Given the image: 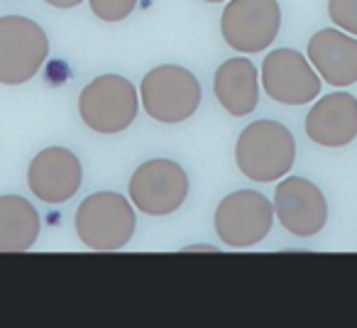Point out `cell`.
<instances>
[{
    "instance_id": "cell-1",
    "label": "cell",
    "mask_w": 357,
    "mask_h": 328,
    "mask_svg": "<svg viewBox=\"0 0 357 328\" xmlns=\"http://www.w3.org/2000/svg\"><path fill=\"white\" fill-rule=\"evenodd\" d=\"M296 159V142L289 128L277 120H257L240 133L235 162L248 179L269 184L289 174Z\"/></svg>"
},
{
    "instance_id": "cell-2",
    "label": "cell",
    "mask_w": 357,
    "mask_h": 328,
    "mask_svg": "<svg viewBox=\"0 0 357 328\" xmlns=\"http://www.w3.org/2000/svg\"><path fill=\"white\" fill-rule=\"evenodd\" d=\"M74 225L79 240L89 250L115 253L125 248L135 235V204L115 191H98L81 201Z\"/></svg>"
},
{
    "instance_id": "cell-3",
    "label": "cell",
    "mask_w": 357,
    "mask_h": 328,
    "mask_svg": "<svg viewBox=\"0 0 357 328\" xmlns=\"http://www.w3.org/2000/svg\"><path fill=\"white\" fill-rule=\"evenodd\" d=\"M139 98L149 118L176 125L189 120L201 105V84L186 66H154L139 84Z\"/></svg>"
},
{
    "instance_id": "cell-4",
    "label": "cell",
    "mask_w": 357,
    "mask_h": 328,
    "mask_svg": "<svg viewBox=\"0 0 357 328\" xmlns=\"http://www.w3.org/2000/svg\"><path fill=\"white\" fill-rule=\"evenodd\" d=\"M139 98L125 76L103 74L84 86L79 96L81 120L100 135H115L135 123Z\"/></svg>"
},
{
    "instance_id": "cell-5",
    "label": "cell",
    "mask_w": 357,
    "mask_h": 328,
    "mask_svg": "<svg viewBox=\"0 0 357 328\" xmlns=\"http://www.w3.org/2000/svg\"><path fill=\"white\" fill-rule=\"evenodd\" d=\"M50 54L47 32L22 15L0 17V84H27Z\"/></svg>"
},
{
    "instance_id": "cell-6",
    "label": "cell",
    "mask_w": 357,
    "mask_h": 328,
    "mask_svg": "<svg viewBox=\"0 0 357 328\" xmlns=\"http://www.w3.org/2000/svg\"><path fill=\"white\" fill-rule=\"evenodd\" d=\"M215 233L228 248H252L262 243L274 223V204L259 191L240 189L215 209Z\"/></svg>"
},
{
    "instance_id": "cell-7",
    "label": "cell",
    "mask_w": 357,
    "mask_h": 328,
    "mask_svg": "<svg viewBox=\"0 0 357 328\" xmlns=\"http://www.w3.org/2000/svg\"><path fill=\"white\" fill-rule=\"evenodd\" d=\"M189 196V174L174 159H149L130 177V201L147 216H169Z\"/></svg>"
},
{
    "instance_id": "cell-8",
    "label": "cell",
    "mask_w": 357,
    "mask_h": 328,
    "mask_svg": "<svg viewBox=\"0 0 357 328\" xmlns=\"http://www.w3.org/2000/svg\"><path fill=\"white\" fill-rule=\"evenodd\" d=\"M282 10L277 0H230L220 15L223 40L233 50L255 54L277 40Z\"/></svg>"
},
{
    "instance_id": "cell-9",
    "label": "cell",
    "mask_w": 357,
    "mask_h": 328,
    "mask_svg": "<svg viewBox=\"0 0 357 328\" xmlns=\"http://www.w3.org/2000/svg\"><path fill=\"white\" fill-rule=\"evenodd\" d=\"M262 86L277 103L303 105L321 94V76L301 52L274 50L262 61Z\"/></svg>"
},
{
    "instance_id": "cell-10",
    "label": "cell",
    "mask_w": 357,
    "mask_h": 328,
    "mask_svg": "<svg viewBox=\"0 0 357 328\" xmlns=\"http://www.w3.org/2000/svg\"><path fill=\"white\" fill-rule=\"evenodd\" d=\"M274 216L296 238L321 233L328 221V204L323 191L303 177L279 181L274 191Z\"/></svg>"
},
{
    "instance_id": "cell-11",
    "label": "cell",
    "mask_w": 357,
    "mask_h": 328,
    "mask_svg": "<svg viewBox=\"0 0 357 328\" xmlns=\"http://www.w3.org/2000/svg\"><path fill=\"white\" fill-rule=\"evenodd\" d=\"M84 170L71 149L47 147L37 152L27 170V184L37 201L45 204H64L81 189Z\"/></svg>"
},
{
    "instance_id": "cell-12",
    "label": "cell",
    "mask_w": 357,
    "mask_h": 328,
    "mask_svg": "<svg viewBox=\"0 0 357 328\" xmlns=\"http://www.w3.org/2000/svg\"><path fill=\"white\" fill-rule=\"evenodd\" d=\"M306 135L323 147H345L357 137V100L350 94H328L306 115Z\"/></svg>"
},
{
    "instance_id": "cell-13",
    "label": "cell",
    "mask_w": 357,
    "mask_h": 328,
    "mask_svg": "<svg viewBox=\"0 0 357 328\" xmlns=\"http://www.w3.org/2000/svg\"><path fill=\"white\" fill-rule=\"evenodd\" d=\"M308 61L326 84L337 89L357 84V40L342 30L328 27L316 32L308 42Z\"/></svg>"
},
{
    "instance_id": "cell-14",
    "label": "cell",
    "mask_w": 357,
    "mask_h": 328,
    "mask_svg": "<svg viewBox=\"0 0 357 328\" xmlns=\"http://www.w3.org/2000/svg\"><path fill=\"white\" fill-rule=\"evenodd\" d=\"M213 91L218 103L235 118L250 115L259 103L257 69L248 59H228L218 66L213 79Z\"/></svg>"
},
{
    "instance_id": "cell-15",
    "label": "cell",
    "mask_w": 357,
    "mask_h": 328,
    "mask_svg": "<svg viewBox=\"0 0 357 328\" xmlns=\"http://www.w3.org/2000/svg\"><path fill=\"white\" fill-rule=\"evenodd\" d=\"M40 214L22 196H0V253H25L40 238Z\"/></svg>"
},
{
    "instance_id": "cell-16",
    "label": "cell",
    "mask_w": 357,
    "mask_h": 328,
    "mask_svg": "<svg viewBox=\"0 0 357 328\" xmlns=\"http://www.w3.org/2000/svg\"><path fill=\"white\" fill-rule=\"evenodd\" d=\"M139 0H91V10L103 22H123L132 15Z\"/></svg>"
},
{
    "instance_id": "cell-17",
    "label": "cell",
    "mask_w": 357,
    "mask_h": 328,
    "mask_svg": "<svg viewBox=\"0 0 357 328\" xmlns=\"http://www.w3.org/2000/svg\"><path fill=\"white\" fill-rule=\"evenodd\" d=\"M328 13H331V20L340 30L357 35V0H331Z\"/></svg>"
},
{
    "instance_id": "cell-18",
    "label": "cell",
    "mask_w": 357,
    "mask_h": 328,
    "mask_svg": "<svg viewBox=\"0 0 357 328\" xmlns=\"http://www.w3.org/2000/svg\"><path fill=\"white\" fill-rule=\"evenodd\" d=\"M47 6H52V8H59V10H69V8H76V6H81L84 0H45Z\"/></svg>"
},
{
    "instance_id": "cell-19",
    "label": "cell",
    "mask_w": 357,
    "mask_h": 328,
    "mask_svg": "<svg viewBox=\"0 0 357 328\" xmlns=\"http://www.w3.org/2000/svg\"><path fill=\"white\" fill-rule=\"evenodd\" d=\"M186 253H191V250H215V248H211V245H191V248H184Z\"/></svg>"
},
{
    "instance_id": "cell-20",
    "label": "cell",
    "mask_w": 357,
    "mask_h": 328,
    "mask_svg": "<svg viewBox=\"0 0 357 328\" xmlns=\"http://www.w3.org/2000/svg\"><path fill=\"white\" fill-rule=\"evenodd\" d=\"M204 3H225V0H204Z\"/></svg>"
}]
</instances>
